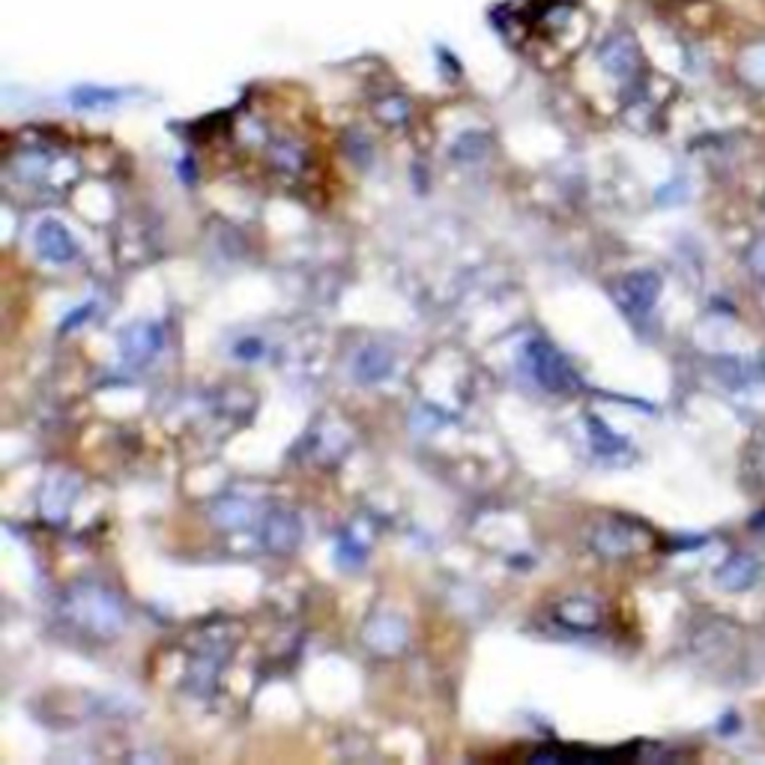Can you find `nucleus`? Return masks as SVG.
I'll return each mask as SVG.
<instances>
[{
    "label": "nucleus",
    "mask_w": 765,
    "mask_h": 765,
    "mask_svg": "<svg viewBox=\"0 0 765 765\" xmlns=\"http://www.w3.org/2000/svg\"><path fill=\"white\" fill-rule=\"evenodd\" d=\"M742 75H745L751 84L765 87V42L745 49V54H742Z\"/></svg>",
    "instance_id": "obj_5"
},
{
    "label": "nucleus",
    "mask_w": 765,
    "mask_h": 765,
    "mask_svg": "<svg viewBox=\"0 0 765 765\" xmlns=\"http://www.w3.org/2000/svg\"><path fill=\"white\" fill-rule=\"evenodd\" d=\"M658 293H661V279L655 272H632L619 281L616 300L632 317H646L655 309Z\"/></svg>",
    "instance_id": "obj_2"
},
{
    "label": "nucleus",
    "mask_w": 765,
    "mask_h": 765,
    "mask_svg": "<svg viewBox=\"0 0 765 765\" xmlns=\"http://www.w3.org/2000/svg\"><path fill=\"white\" fill-rule=\"evenodd\" d=\"M527 365L529 374H532L545 389H550V392H574V389H580L578 371L571 368L569 359H565L553 344L541 342V338L529 342Z\"/></svg>",
    "instance_id": "obj_1"
},
{
    "label": "nucleus",
    "mask_w": 765,
    "mask_h": 765,
    "mask_svg": "<svg viewBox=\"0 0 765 765\" xmlns=\"http://www.w3.org/2000/svg\"><path fill=\"white\" fill-rule=\"evenodd\" d=\"M36 249L42 258L54 260V263H69L78 255V243L61 222H42L36 230Z\"/></svg>",
    "instance_id": "obj_3"
},
{
    "label": "nucleus",
    "mask_w": 765,
    "mask_h": 765,
    "mask_svg": "<svg viewBox=\"0 0 765 765\" xmlns=\"http://www.w3.org/2000/svg\"><path fill=\"white\" fill-rule=\"evenodd\" d=\"M756 578H759V562H756L754 557H747V553H733V557L726 559L724 565L718 569V574H714L718 586L730 592L751 590L756 583Z\"/></svg>",
    "instance_id": "obj_4"
}]
</instances>
